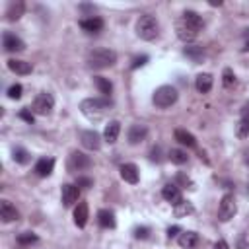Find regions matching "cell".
I'll return each mask as SVG.
<instances>
[{
	"label": "cell",
	"instance_id": "1",
	"mask_svg": "<svg viewBox=\"0 0 249 249\" xmlns=\"http://www.w3.org/2000/svg\"><path fill=\"white\" fill-rule=\"evenodd\" d=\"M202 26H204V22H202V18H201L197 12L185 10V12L181 14V18L177 20V24H175V31H177V37H179L181 41L189 43V41L197 39V35H199V31L202 30Z\"/></svg>",
	"mask_w": 249,
	"mask_h": 249
},
{
	"label": "cell",
	"instance_id": "2",
	"mask_svg": "<svg viewBox=\"0 0 249 249\" xmlns=\"http://www.w3.org/2000/svg\"><path fill=\"white\" fill-rule=\"evenodd\" d=\"M113 101L109 97H88L80 103V111L90 119V121H99L105 117L107 111H111Z\"/></svg>",
	"mask_w": 249,
	"mask_h": 249
},
{
	"label": "cell",
	"instance_id": "3",
	"mask_svg": "<svg viewBox=\"0 0 249 249\" xmlns=\"http://www.w3.org/2000/svg\"><path fill=\"white\" fill-rule=\"evenodd\" d=\"M86 62H88L90 68L103 70V68H109L117 62V53L111 51V49H93V51L88 53Z\"/></svg>",
	"mask_w": 249,
	"mask_h": 249
},
{
	"label": "cell",
	"instance_id": "4",
	"mask_svg": "<svg viewBox=\"0 0 249 249\" xmlns=\"http://www.w3.org/2000/svg\"><path fill=\"white\" fill-rule=\"evenodd\" d=\"M158 31H160V26H158V20L152 16V14H144L137 20V35L144 41H154L158 37Z\"/></svg>",
	"mask_w": 249,
	"mask_h": 249
},
{
	"label": "cell",
	"instance_id": "5",
	"mask_svg": "<svg viewBox=\"0 0 249 249\" xmlns=\"http://www.w3.org/2000/svg\"><path fill=\"white\" fill-rule=\"evenodd\" d=\"M177 97H179V93H177V90H175L173 86H160V88L154 92L152 101H154L156 107L168 109V107H171V105L177 101Z\"/></svg>",
	"mask_w": 249,
	"mask_h": 249
},
{
	"label": "cell",
	"instance_id": "6",
	"mask_svg": "<svg viewBox=\"0 0 249 249\" xmlns=\"http://www.w3.org/2000/svg\"><path fill=\"white\" fill-rule=\"evenodd\" d=\"M53 107H55V97L51 95V93H47V92H41L35 99H33V113L35 115H49L51 111H53Z\"/></svg>",
	"mask_w": 249,
	"mask_h": 249
},
{
	"label": "cell",
	"instance_id": "7",
	"mask_svg": "<svg viewBox=\"0 0 249 249\" xmlns=\"http://www.w3.org/2000/svg\"><path fill=\"white\" fill-rule=\"evenodd\" d=\"M235 212H237V206H235L233 195H230V193L224 195L222 201H220V206H218V218L222 222H228V220H232L235 216Z\"/></svg>",
	"mask_w": 249,
	"mask_h": 249
},
{
	"label": "cell",
	"instance_id": "8",
	"mask_svg": "<svg viewBox=\"0 0 249 249\" xmlns=\"http://www.w3.org/2000/svg\"><path fill=\"white\" fill-rule=\"evenodd\" d=\"M92 166V158L84 152H72L68 156V171H84Z\"/></svg>",
	"mask_w": 249,
	"mask_h": 249
},
{
	"label": "cell",
	"instance_id": "9",
	"mask_svg": "<svg viewBox=\"0 0 249 249\" xmlns=\"http://www.w3.org/2000/svg\"><path fill=\"white\" fill-rule=\"evenodd\" d=\"M2 45H4V49H6L8 53H22V51L26 49V43H24L16 33H10V31H6V33L2 35Z\"/></svg>",
	"mask_w": 249,
	"mask_h": 249
},
{
	"label": "cell",
	"instance_id": "10",
	"mask_svg": "<svg viewBox=\"0 0 249 249\" xmlns=\"http://www.w3.org/2000/svg\"><path fill=\"white\" fill-rule=\"evenodd\" d=\"M80 142L86 150H99L101 148V137L95 131H82L80 133Z\"/></svg>",
	"mask_w": 249,
	"mask_h": 249
},
{
	"label": "cell",
	"instance_id": "11",
	"mask_svg": "<svg viewBox=\"0 0 249 249\" xmlns=\"http://www.w3.org/2000/svg\"><path fill=\"white\" fill-rule=\"evenodd\" d=\"M119 171H121L123 181H127V183H131V185H137L139 179H140L139 168H137L135 164H123V166L119 168Z\"/></svg>",
	"mask_w": 249,
	"mask_h": 249
},
{
	"label": "cell",
	"instance_id": "12",
	"mask_svg": "<svg viewBox=\"0 0 249 249\" xmlns=\"http://www.w3.org/2000/svg\"><path fill=\"white\" fill-rule=\"evenodd\" d=\"M0 218L2 222H14L20 218V212L16 210V206L10 202V201H0Z\"/></svg>",
	"mask_w": 249,
	"mask_h": 249
},
{
	"label": "cell",
	"instance_id": "13",
	"mask_svg": "<svg viewBox=\"0 0 249 249\" xmlns=\"http://www.w3.org/2000/svg\"><path fill=\"white\" fill-rule=\"evenodd\" d=\"M162 197H164L168 202H171L173 206H175V204H179V202L183 201L181 191H179V187H177L175 183H168V185H164V189H162Z\"/></svg>",
	"mask_w": 249,
	"mask_h": 249
},
{
	"label": "cell",
	"instance_id": "14",
	"mask_svg": "<svg viewBox=\"0 0 249 249\" xmlns=\"http://www.w3.org/2000/svg\"><path fill=\"white\" fill-rule=\"evenodd\" d=\"M80 199V187L78 185H62V202L64 206H72Z\"/></svg>",
	"mask_w": 249,
	"mask_h": 249
},
{
	"label": "cell",
	"instance_id": "15",
	"mask_svg": "<svg viewBox=\"0 0 249 249\" xmlns=\"http://www.w3.org/2000/svg\"><path fill=\"white\" fill-rule=\"evenodd\" d=\"M119 133H121V123L119 121H109L105 124V131H103V140L109 142V144H115L117 139H119Z\"/></svg>",
	"mask_w": 249,
	"mask_h": 249
},
{
	"label": "cell",
	"instance_id": "16",
	"mask_svg": "<svg viewBox=\"0 0 249 249\" xmlns=\"http://www.w3.org/2000/svg\"><path fill=\"white\" fill-rule=\"evenodd\" d=\"M103 20L97 18V16H92V18H86V20H80V28L86 31V33H99L103 30Z\"/></svg>",
	"mask_w": 249,
	"mask_h": 249
},
{
	"label": "cell",
	"instance_id": "17",
	"mask_svg": "<svg viewBox=\"0 0 249 249\" xmlns=\"http://www.w3.org/2000/svg\"><path fill=\"white\" fill-rule=\"evenodd\" d=\"M146 137H148V129L144 124H133L129 129V142L131 144H140L142 140H146Z\"/></svg>",
	"mask_w": 249,
	"mask_h": 249
},
{
	"label": "cell",
	"instance_id": "18",
	"mask_svg": "<svg viewBox=\"0 0 249 249\" xmlns=\"http://www.w3.org/2000/svg\"><path fill=\"white\" fill-rule=\"evenodd\" d=\"M55 170V160L53 158H41L37 164H35V173L39 177H49Z\"/></svg>",
	"mask_w": 249,
	"mask_h": 249
},
{
	"label": "cell",
	"instance_id": "19",
	"mask_svg": "<svg viewBox=\"0 0 249 249\" xmlns=\"http://www.w3.org/2000/svg\"><path fill=\"white\" fill-rule=\"evenodd\" d=\"M88 216H90L88 202H78V206L74 208V224L78 228H84L88 224Z\"/></svg>",
	"mask_w": 249,
	"mask_h": 249
},
{
	"label": "cell",
	"instance_id": "20",
	"mask_svg": "<svg viewBox=\"0 0 249 249\" xmlns=\"http://www.w3.org/2000/svg\"><path fill=\"white\" fill-rule=\"evenodd\" d=\"M24 12H26V4L22 2V0H16V2H10V4H8L6 18H8L10 22H16V20H20V18L24 16Z\"/></svg>",
	"mask_w": 249,
	"mask_h": 249
},
{
	"label": "cell",
	"instance_id": "21",
	"mask_svg": "<svg viewBox=\"0 0 249 249\" xmlns=\"http://www.w3.org/2000/svg\"><path fill=\"white\" fill-rule=\"evenodd\" d=\"M8 68H10L12 72L20 74V76L31 74V70H33L30 62H26V61H18V59H10V61H8Z\"/></svg>",
	"mask_w": 249,
	"mask_h": 249
},
{
	"label": "cell",
	"instance_id": "22",
	"mask_svg": "<svg viewBox=\"0 0 249 249\" xmlns=\"http://www.w3.org/2000/svg\"><path fill=\"white\" fill-rule=\"evenodd\" d=\"M199 243V233L197 232H181L179 233V245L183 249H195Z\"/></svg>",
	"mask_w": 249,
	"mask_h": 249
},
{
	"label": "cell",
	"instance_id": "23",
	"mask_svg": "<svg viewBox=\"0 0 249 249\" xmlns=\"http://www.w3.org/2000/svg\"><path fill=\"white\" fill-rule=\"evenodd\" d=\"M195 86L201 93H208L212 90V74L204 72V74H199L197 80H195Z\"/></svg>",
	"mask_w": 249,
	"mask_h": 249
},
{
	"label": "cell",
	"instance_id": "24",
	"mask_svg": "<svg viewBox=\"0 0 249 249\" xmlns=\"http://www.w3.org/2000/svg\"><path fill=\"white\" fill-rule=\"evenodd\" d=\"M183 55L189 57L193 62H202V59H204V49H202L201 45H189V47L183 49Z\"/></svg>",
	"mask_w": 249,
	"mask_h": 249
},
{
	"label": "cell",
	"instance_id": "25",
	"mask_svg": "<svg viewBox=\"0 0 249 249\" xmlns=\"http://www.w3.org/2000/svg\"><path fill=\"white\" fill-rule=\"evenodd\" d=\"M97 222H99V226H101V228H107V230L117 226V222H115V214H113L111 210H105V208L97 212Z\"/></svg>",
	"mask_w": 249,
	"mask_h": 249
},
{
	"label": "cell",
	"instance_id": "26",
	"mask_svg": "<svg viewBox=\"0 0 249 249\" xmlns=\"http://www.w3.org/2000/svg\"><path fill=\"white\" fill-rule=\"evenodd\" d=\"M175 140H177L179 144H183V146H189V148L197 146L195 137H193L191 133H187L185 129H177V131H175Z\"/></svg>",
	"mask_w": 249,
	"mask_h": 249
},
{
	"label": "cell",
	"instance_id": "27",
	"mask_svg": "<svg viewBox=\"0 0 249 249\" xmlns=\"http://www.w3.org/2000/svg\"><path fill=\"white\" fill-rule=\"evenodd\" d=\"M93 82H95V86H97L99 93H103L105 97H109V95H111V92H113V84L109 82V78H103V76H95V78H93Z\"/></svg>",
	"mask_w": 249,
	"mask_h": 249
},
{
	"label": "cell",
	"instance_id": "28",
	"mask_svg": "<svg viewBox=\"0 0 249 249\" xmlns=\"http://www.w3.org/2000/svg\"><path fill=\"white\" fill-rule=\"evenodd\" d=\"M12 158H14V162H18V164H22V166L30 164V160H31L30 152H28L26 148H22V146H18V148L12 150Z\"/></svg>",
	"mask_w": 249,
	"mask_h": 249
},
{
	"label": "cell",
	"instance_id": "29",
	"mask_svg": "<svg viewBox=\"0 0 249 249\" xmlns=\"http://www.w3.org/2000/svg\"><path fill=\"white\" fill-rule=\"evenodd\" d=\"M193 204L189 202V201H181L179 204H175V210H173V214L177 216V218H183V216H187V214H193Z\"/></svg>",
	"mask_w": 249,
	"mask_h": 249
},
{
	"label": "cell",
	"instance_id": "30",
	"mask_svg": "<svg viewBox=\"0 0 249 249\" xmlns=\"http://www.w3.org/2000/svg\"><path fill=\"white\" fill-rule=\"evenodd\" d=\"M37 241H39V237H37V233H33V232H22V233L18 235V243H20L22 247L33 245V243H37Z\"/></svg>",
	"mask_w": 249,
	"mask_h": 249
},
{
	"label": "cell",
	"instance_id": "31",
	"mask_svg": "<svg viewBox=\"0 0 249 249\" xmlns=\"http://www.w3.org/2000/svg\"><path fill=\"white\" fill-rule=\"evenodd\" d=\"M235 137H237V139H247V137H249V117H243V119L237 123Z\"/></svg>",
	"mask_w": 249,
	"mask_h": 249
},
{
	"label": "cell",
	"instance_id": "32",
	"mask_svg": "<svg viewBox=\"0 0 249 249\" xmlns=\"http://www.w3.org/2000/svg\"><path fill=\"white\" fill-rule=\"evenodd\" d=\"M168 156H170V160H171L173 164H177V166H183V164H187V160H189L187 152H183V150H171Z\"/></svg>",
	"mask_w": 249,
	"mask_h": 249
},
{
	"label": "cell",
	"instance_id": "33",
	"mask_svg": "<svg viewBox=\"0 0 249 249\" xmlns=\"http://www.w3.org/2000/svg\"><path fill=\"white\" fill-rule=\"evenodd\" d=\"M222 82H224V86H226V88H230V86L235 82V74H233V70H232V68H226V70H224V74H222Z\"/></svg>",
	"mask_w": 249,
	"mask_h": 249
},
{
	"label": "cell",
	"instance_id": "34",
	"mask_svg": "<svg viewBox=\"0 0 249 249\" xmlns=\"http://www.w3.org/2000/svg\"><path fill=\"white\" fill-rule=\"evenodd\" d=\"M22 92H24L22 84H14V86L8 88V97H10V99H20V97H22Z\"/></svg>",
	"mask_w": 249,
	"mask_h": 249
},
{
	"label": "cell",
	"instance_id": "35",
	"mask_svg": "<svg viewBox=\"0 0 249 249\" xmlns=\"http://www.w3.org/2000/svg\"><path fill=\"white\" fill-rule=\"evenodd\" d=\"M150 235V230L146 228V226H139V228H135V237L137 239H146Z\"/></svg>",
	"mask_w": 249,
	"mask_h": 249
},
{
	"label": "cell",
	"instance_id": "36",
	"mask_svg": "<svg viewBox=\"0 0 249 249\" xmlns=\"http://www.w3.org/2000/svg\"><path fill=\"white\" fill-rule=\"evenodd\" d=\"M20 119H24L26 123H30V124H33L35 123V115L30 111V109H22L20 111Z\"/></svg>",
	"mask_w": 249,
	"mask_h": 249
},
{
	"label": "cell",
	"instance_id": "37",
	"mask_svg": "<svg viewBox=\"0 0 249 249\" xmlns=\"http://www.w3.org/2000/svg\"><path fill=\"white\" fill-rule=\"evenodd\" d=\"M146 62H148V57H146V55H140V57H137V59L133 61V64H131V68H133V70H137L139 66H144Z\"/></svg>",
	"mask_w": 249,
	"mask_h": 249
},
{
	"label": "cell",
	"instance_id": "38",
	"mask_svg": "<svg viewBox=\"0 0 249 249\" xmlns=\"http://www.w3.org/2000/svg\"><path fill=\"white\" fill-rule=\"evenodd\" d=\"M177 183H181V185H185V187L189 185V189H195L193 181H191V179H189V177H187L185 173H177Z\"/></svg>",
	"mask_w": 249,
	"mask_h": 249
},
{
	"label": "cell",
	"instance_id": "39",
	"mask_svg": "<svg viewBox=\"0 0 249 249\" xmlns=\"http://www.w3.org/2000/svg\"><path fill=\"white\" fill-rule=\"evenodd\" d=\"M76 185H78V187H84V189H90V187L93 185V181H92L90 177H78V179H76Z\"/></svg>",
	"mask_w": 249,
	"mask_h": 249
},
{
	"label": "cell",
	"instance_id": "40",
	"mask_svg": "<svg viewBox=\"0 0 249 249\" xmlns=\"http://www.w3.org/2000/svg\"><path fill=\"white\" fill-rule=\"evenodd\" d=\"M150 160H152V162H160V160H162V158H160V148H152Z\"/></svg>",
	"mask_w": 249,
	"mask_h": 249
},
{
	"label": "cell",
	"instance_id": "41",
	"mask_svg": "<svg viewBox=\"0 0 249 249\" xmlns=\"http://www.w3.org/2000/svg\"><path fill=\"white\" fill-rule=\"evenodd\" d=\"M179 232H181V228H179V226H173V228L168 230V237H175Z\"/></svg>",
	"mask_w": 249,
	"mask_h": 249
},
{
	"label": "cell",
	"instance_id": "42",
	"mask_svg": "<svg viewBox=\"0 0 249 249\" xmlns=\"http://www.w3.org/2000/svg\"><path fill=\"white\" fill-rule=\"evenodd\" d=\"M214 249H230V247H228V243H226L224 239H218V241L214 243Z\"/></svg>",
	"mask_w": 249,
	"mask_h": 249
},
{
	"label": "cell",
	"instance_id": "43",
	"mask_svg": "<svg viewBox=\"0 0 249 249\" xmlns=\"http://www.w3.org/2000/svg\"><path fill=\"white\" fill-rule=\"evenodd\" d=\"M80 10H82V12H90V10L93 12V10H95V6H92V4H82V6H80Z\"/></svg>",
	"mask_w": 249,
	"mask_h": 249
},
{
	"label": "cell",
	"instance_id": "44",
	"mask_svg": "<svg viewBox=\"0 0 249 249\" xmlns=\"http://www.w3.org/2000/svg\"><path fill=\"white\" fill-rule=\"evenodd\" d=\"M241 115H243V117H249V103H245V105H243V109H241Z\"/></svg>",
	"mask_w": 249,
	"mask_h": 249
},
{
	"label": "cell",
	"instance_id": "45",
	"mask_svg": "<svg viewBox=\"0 0 249 249\" xmlns=\"http://www.w3.org/2000/svg\"><path fill=\"white\" fill-rule=\"evenodd\" d=\"M243 51H249V39L245 41V47H243Z\"/></svg>",
	"mask_w": 249,
	"mask_h": 249
},
{
	"label": "cell",
	"instance_id": "46",
	"mask_svg": "<svg viewBox=\"0 0 249 249\" xmlns=\"http://www.w3.org/2000/svg\"><path fill=\"white\" fill-rule=\"evenodd\" d=\"M243 35H245V39H249V30H245V33H243Z\"/></svg>",
	"mask_w": 249,
	"mask_h": 249
}]
</instances>
